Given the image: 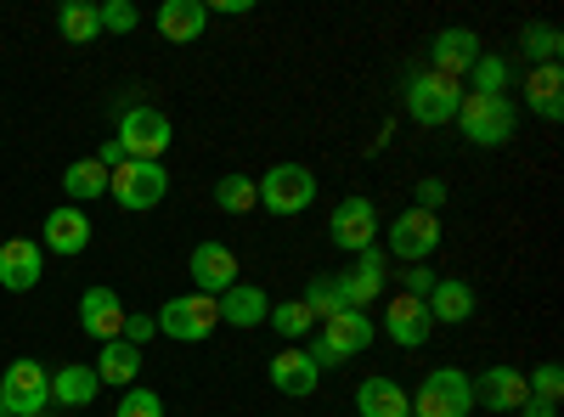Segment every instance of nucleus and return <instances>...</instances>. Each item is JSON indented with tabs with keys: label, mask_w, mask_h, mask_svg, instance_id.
Here are the masks:
<instances>
[{
	"label": "nucleus",
	"mask_w": 564,
	"mask_h": 417,
	"mask_svg": "<svg viewBox=\"0 0 564 417\" xmlns=\"http://www.w3.org/2000/svg\"><path fill=\"white\" fill-rule=\"evenodd\" d=\"M135 373H141V350H135V344H124V339H108V344H102V355H97V378H102V384H113V389H130V384H135Z\"/></svg>",
	"instance_id": "cd10ccee"
},
{
	"label": "nucleus",
	"mask_w": 564,
	"mask_h": 417,
	"mask_svg": "<svg viewBox=\"0 0 564 417\" xmlns=\"http://www.w3.org/2000/svg\"><path fill=\"white\" fill-rule=\"evenodd\" d=\"M334 283H339V294H345L350 310H367L372 299L384 294V283H390V254H384V249H361V254L350 260V271L334 276Z\"/></svg>",
	"instance_id": "4468645a"
},
{
	"label": "nucleus",
	"mask_w": 564,
	"mask_h": 417,
	"mask_svg": "<svg viewBox=\"0 0 564 417\" xmlns=\"http://www.w3.org/2000/svg\"><path fill=\"white\" fill-rule=\"evenodd\" d=\"M215 305H220V321H226V328H260V321L271 316V299H265V288H254V283L226 288Z\"/></svg>",
	"instance_id": "393cba45"
},
{
	"label": "nucleus",
	"mask_w": 564,
	"mask_h": 417,
	"mask_svg": "<svg viewBox=\"0 0 564 417\" xmlns=\"http://www.w3.org/2000/svg\"><path fill=\"white\" fill-rule=\"evenodd\" d=\"M271 389L276 395H289V400H311L316 395V384H322V373H316V361L300 350V344H282L276 355H271Z\"/></svg>",
	"instance_id": "2eb2a0df"
},
{
	"label": "nucleus",
	"mask_w": 564,
	"mask_h": 417,
	"mask_svg": "<svg viewBox=\"0 0 564 417\" xmlns=\"http://www.w3.org/2000/svg\"><path fill=\"white\" fill-rule=\"evenodd\" d=\"M254 204H260L254 175H238V169H231V175L215 180V209H220V215H249Z\"/></svg>",
	"instance_id": "c756f323"
},
{
	"label": "nucleus",
	"mask_w": 564,
	"mask_h": 417,
	"mask_svg": "<svg viewBox=\"0 0 564 417\" xmlns=\"http://www.w3.org/2000/svg\"><path fill=\"white\" fill-rule=\"evenodd\" d=\"M430 288H435V271L430 265H412L401 276V294H412V299H430Z\"/></svg>",
	"instance_id": "ea45409f"
},
{
	"label": "nucleus",
	"mask_w": 564,
	"mask_h": 417,
	"mask_svg": "<svg viewBox=\"0 0 564 417\" xmlns=\"http://www.w3.org/2000/svg\"><path fill=\"white\" fill-rule=\"evenodd\" d=\"M153 321H159V333L175 339V344H204L215 333V321H220V305L209 294H175V299H164L153 310Z\"/></svg>",
	"instance_id": "0eeeda50"
},
{
	"label": "nucleus",
	"mask_w": 564,
	"mask_h": 417,
	"mask_svg": "<svg viewBox=\"0 0 564 417\" xmlns=\"http://www.w3.org/2000/svg\"><path fill=\"white\" fill-rule=\"evenodd\" d=\"M468 411H475V384L457 366H435L412 389V417H468Z\"/></svg>",
	"instance_id": "6e6552de"
},
{
	"label": "nucleus",
	"mask_w": 564,
	"mask_h": 417,
	"mask_svg": "<svg viewBox=\"0 0 564 417\" xmlns=\"http://www.w3.org/2000/svg\"><path fill=\"white\" fill-rule=\"evenodd\" d=\"M525 108L536 119H547V124L564 119V68L558 63H542V68L525 74Z\"/></svg>",
	"instance_id": "4be33fe9"
},
{
	"label": "nucleus",
	"mask_w": 564,
	"mask_h": 417,
	"mask_svg": "<svg viewBox=\"0 0 564 417\" xmlns=\"http://www.w3.org/2000/svg\"><path fill=\"white\" fill-rule=\"evenodd\" d=\"M468 384H475V406H486V411H520V400L531 395L520 366H486V373L468 378Z\"/></svg>",
	"instance_id": "aec40b11"
},
{
	"label": "nucleus",
	"mask_w": 564,
	"mask_h": 417,
	"mask_svg": "<svg viewBox=\"0 0 564 417\" xmlns=\"http://www.w3.org/2000/svg\"><path fill=\"white\" fill-rule=\"evenodd\" d=\"M356 417H412V395L395 378L372 373L356 384Z\"/></svg>",
	"instance_id": "412c9836"
},
{
	"label": "nucleus",
	"mask_w": 564,
	"mask_h": 417,
	"mask_svg": "<svg viewBox=\"0 0 564 417\" xmlns=\"http://www.w3.org/2000/svg\"><path fill=\"white\" fill-rule=\"evenodd\" d=\"M0 395H7L12 417H40L52 406V373H45V361H34V355L12 361L7 373H0Z\"/></svg>",
	"instance_id": "1a4fd4ad"
},
{
	"label": "nucleus",
	"mask_w": 564,
	"mask_h": 417,
	"mask_svg": "<svg viewBox=\"0 0 564 417\" xmlns=\"http://www.w3.org/2000/svg\"><path fill=\"white\" fill-rule=\"evenodd\" d=\"M170 142H175V124H170L164 108H153V102H130V108H119V147H124V158L164 164Z\"/></svg>",
	"instance_id": "7ed1b4c3"
},
{
	"label": "nucleus",
	"mask_w": 564,
	"mask_h": 417,
	"mask_svg": "<svg viewBox=\"0 0 564 417\" xmlns=\"http://www.w3.org/2000/svg\"><path fill=\"white\" fill-rule=\"evenodd\" d=\"M97 18H102V34H130V29L141 23V12L130 7V0H102Z\"/></svg>",
	"instance_id": "f704fd0d"
},
{
	"label": "nucleus",
	"mask_w": 564,
	"mask_h": 417,
	"mask_svg": "<svg viewBox=\"0 0 564 417\" xmlns=\"http://www.w3.org/2000/svg\"><path fill=\"white\" fill-rule=\"evenodd\" d=\"M468 97H508V63L480 52V63L468 68Z\"/></svg>",
	"instance_id": "473e14b6"
},
{
	"label": "nucleus",
	"mask_w": 564,
	"mask_h": 417,
	"mask_svg": "<svg viewBox=\"0 0 564 417\" xmlns=\"http://www.w3.org/2000/svg\"><path fill=\"white\" fill-rule=\"evenodd\" d=\"M215 12H220V18H243L249 0H215Z\"/></svg>",
	"instance_id": "79ce46f5"
},
{
	"label": "nucleus",
	"mask_w": 564,
	"mask_h": 417,
	"mask_svg": "<svg viewBox=\"0 0 564 417\" xmlns=\"http://www.w3.org/2000/svg\"><path fill=\"white\" fill-rule=\"evenodd\" d=\"M254 193H260V209L276 215V220H294L316 204V175L305 164H271L260 180H254Z\"/></svg>",
	"instance_id": "423d86ee"
},
{
	"label": "nucleus",
	"mask_w": 564,
	"mask_h": 417,
	"mask_svg": "<svg viewBox=\"0 0 564 417\" xmlns=\"http://www.w3.org/2000/svg\"><path fill=\"white\" fill-rule=\"evenodd\" d=\"M57 29H63L68 45H90V40L102 34V18H97V7H90V0H68V7L57 12Z\"/></svg>",
	"instance_id": "7c9ffc66"
},
{
	"label": "nucleus",
	"mask_w": 564,
	"mask_h": 417,
	"mask_svg": "<svg viewBox=\"0 0 564 417\" xmlns=\"http://www.w3.org/2000/svg\"><path fill=\"white\" fill-rule=\"evenodd\" d=\"M300 305H305V316H311V321H334L339 310H350L334 276H311V283H305V299H300Z\"/></svg>",
	"instance_id": "2f4dec72"
},
{
	"label": "nucleus",
	"mask_w": 564,
	"mask_h": 417,
	"mask_svg": "<svg viewBox=\"0 0 564 417\" xmlns=\"http://www.w3.org/2000/svg\"><path fill=\"white\" fill-rule=\"evenodd\" d=\"M265 321H271V328H276L282 339H289V344H300V339L311 333V316H305V305H300V299L271 305V316H265Z\"/></svg>",
	"instance_id": "72a5a7b5"
},
{
	"label": "nucleus",
	"mask_w": 564,
	"mask_h": 417,
	"mask_svg": "<svg viewBox=\"0 0 564 417\" xmlns=\"http://www.w3.org/2000/svg\"><path fill=\"white\" fill-rule=\"evenodd\" d=\"M153 23H159V34L170 45H193L209 29V7H204V0H164Z\"/></svg>",
	"instance_id": "5701e85b"
},
{
	"label": "nucleus",
	"mask_w": 564,
	"mask_h": 417,
	"mask_svg": "<svg viewBox=\"0 0 564 417\" xmlns=\"http://www.w3.org/2000/svg\"><path fill=\"white\" fill-rule=\"evenodd\" d=\"M40 249H52V254H85L90 249V220H85V209H74V204H63V209H52L45 215V226H40Z\"/></svg>",
	"instance_id": "6ab92c4d"
},
{
	"label": "nucleus",
	"mask_w": 564,
	"mask_h": 417,
	"mask_svg": "<svg viewBox=\"0 0 564 417\" xmlns=\"http://www.w3.org/2000/svg\"><path fill=\"white\" fill-rule=\"evenodd\" d=\"M423 305H430V321H441V328H463V321L468 316H475V288H468V283H457V276H446V283H435L430 288V299H423Z\"/></svg>",
	"instance_id": "b1692460"
},
{
	"label": "nucleus",
	"mask_w": 564,
	"mask_h": 417,
	"mask_svg": "<svg viewBox=\"0 0 564 417\" xmlns=\"http://www.w3.org/2000/svg\"><path fill=\"white\" fill-rule=\"evenodd\" d=\"M79 333H90V339H119L124 333V299L113 294V288H85L79 294Z\"/></svg>",
	"instance_id": "a211bd4d"
},
{
	"label": "nucleus",
	"mask_w": 564,
	"mask_h": 417,
	"mask_svg": "<svg viewBox=\"0 0 564 417\" xmlns=\"http://www.w3.org/2000/svg\"><path fill=\"white\" fill-rule=\"evenodd\" d=\"M520 52H525L531 68L558 63V57H564V34H558L553 23H525V29H520Z\"/></svg>",
	"instance_id": "c85d7f7f"
},
{
	"label": "nucleus",
	"mask_w": 564,
	"mask_h": 417,
	"mask_svg": "<svg viewBox=\"0 0 564 417\" xmlns=\"http://www.w3.org/2000/svg\"><path fill=\"white\" fill-rule=\"evenodd\" d=\"M40 417H52V411H40Z\"/></svg>",
	"instance_id": "c03bdc74"
},
{
	"label": "nucleus",
	"mask_w": 564,
	"mask_h": 417,
	"mask_svg": "<svg viewBox=\"0 0 564 417\" xmlns=\"http://www.w3.org/2000/svg\"><path fill=\"white\" fill-rule=\"evenodd\" d=\"M327 238H334L339 254H361V249H379V209H372V198H345L334 209V220H327Z\"/></svg>",
	"instance_id": "9d476101"
},
{
	"label": "nucleus",
	"mask_w": 564,
	"mask_h": 417,
	"mask_svg": "<svg viewBox=\"0 0 564 417\" xmlns=\"http://www.w3.org/2000/svg\"><path fill=\"white\" fill-rule=\"evenodd\" d=\"M186 276H193V288L220 299L226 288H238L243 276H238V254H231L226 243H198L193 254H186Z\"/></svg>",
	"instance_id": "ddd939ff"
},
{
	"label": "nucleus",
	"mask_w": 564,
	"mask_h": 417,
	"mask_svg": "<svg viewBox=\"0 0 564 417\" xmlns=\"http://www.w3.org/2000/svg\"><path fill=\"white\" fill-rule=\"evenodd\" d=\"M45 276V249L34 238H7L0 243V288L7 294H29Z\"/></svg>",
	"instance_id": "dca6fc26"
},
{
	"label": "nucleus",
	"mask_w": 564,
	"mask_h": 417,
	"mask_svg": "<svg viewBox=\"0 0 564 417\" xmlns=\"http://www.w3.org/2000/svg\"><path fill=\"white\" fill-rule=\"evenodd\" d=\"M108 198L130 215H148L170 198V169L148 164V158H124L119 169H108Z\"/></svg>",
	"instance_id": "39448f33"
},
{
	"label": "nucleus",
	"mask_w": 564,
	"mask_h": 417,
	"mask_svg": "<svg viewBox=\"0 0 564 417\" xmlns=\"http://www.w3.org/2000/svg\"><path fill=\"white\" fill-rule=\"evenodd\" d=\"M520 417H558V406H553V400H536V395H525V400H520Z\"/></svg>",
	"instance_id": "a19ab883"
},
{
	"label": "nucleus",
	"mask_w": 564,
	"mask_h": 417,
	"mask_svg": "<svg viewBox=\"0 0 564 417\" xmlns=\"http://www.w3.org/2000/svg\"><path fill=\"white\" fill-rule=\"evenodd\" d=\"M63 193H68L74 209H85L90 198H108V169H102L97 158H74V164L63 169Z\"/></svg>",
	"instance_id": "bb28decb"
},
{
	"label": "nucleus",
	"mask_w": 564,
	"mask_h": 417,
	"mask_svg": "<svg viewBox=\"0 0 564 417\" xmlns=\"http://www.w3.org/2000/svg\"><path fill=\"white\" fill-rule=\"evenodd\" d=\"M457 130L475 147H508L513 130H520V108H513V97H468V90H463Z\"/></svg>",
	"instance_id": "20e7f679"
},
{
	"label": "nucleus",
	"mask_w": 564,
	"mask_h": 417,
	"mask_svg": "<svg viewBox=\"0 0 564 417\" xmlns=\"http://www.w3.org/2000/svg\"><path fill=\"white\" fill-rule=\"evenodd\" d=\"M0 417H12V411H7V395H0Z\"/></svg>",
	"instance_id": "37998d69"
},
{
	"label": "nucleus",
	"mask_w": 564,
	"mask_h": 417,
	"mask_svg": "<svg viewBox=\"0 0 564 417\" xmlns=\"http://www.w3.org/2000/svg\"><path fill=\"white\" fill-rule=\"evenodd\" d=\"M153 333H159V321H153V316H135V310H124V333H119L124 344H135V350H141Z\"/></svg>",
	"instance_id": "58836bf2"
},
{
	"label": "nucleus",
	"mask_w": 564,
	"mask_h": 417,
	"mask_svg": "<svg viewBox=\"0 0 564 417\" xmlns=\"http://www.w3.org/2000/svg\"><path fill=\"white\" fill-rule=\"evenodd\" d=\"M384 333H390L401 350H423V344H430V333H435L430 305L412 299V294H395V299L384 305Z\"/></svg>",
	"instance_id": "f3484780"
},
{
	"label": "nucleus",
	"mask_w": 564,
	"mask_h": 417,
	"mask_svg": "<svg viewBox=\"0 0 564 417\" xmlns=\"http://www.w3.org/2000/svg\"><path fill=\"white\" fill-rule=\"evenodd\" d=\"M480 34L475 29H463V23H452V29H441L435 40H430V74H441V79H468V68L480 63Z\"/></svg>",
	"instance_id": "f8f14e48"
},
{
	"label": "nucleus",
	"mask_w": 564,
	"mask_h": 417,
	"mask_svg": "<svg viewBox=\"0 0 564 417\" xmlns=\"http://www.w3.org/2000/svg\"><path fill=\"white\" fill-rule=\"evenodd\" d=\"M401 102H406L412 124H423V130H441V124H457L463 85H457V79H441V74H430V68H417V74H406Z\"/></svg>",
	"instance_id": "f03ea898"
},
{
	"label": "nucleus",
	"mask_w": 564,
	"mask_h": 417,
	"mask_svg": "<svg viewBox=\"0 0 564 417\" xmlns=\"http://www.w3.org/2000/svg\"><path fill=\"white\" fill-rule=\"evenodd\" d=\"M113 417H164V400H159L153 389H124Z\"/></svg>",
	"instance_id": "c9c22d12"
},
{
	"label": "nucleus",
	"mask_w": 564,
	"mask_h": 417,
	"mask_svg": "<svg viewBox=\"0 0 564 417\" xmlns=\"http://www.w3.org/2000/svg\"><path fill=\"white\" fill-rule=\"evenodd\" d=\"M441 249V215H423V209H406L395 215V226L384 231V254L406 260V265H423Z\"/></svg>",
	"instance_id": "9b49d317"
},
{
	"label": "nucleus",
	"mask_w": 564,
	"mask_h": 417,
	"mask_svg": "<svg viewBox=\"0 0 564 417\" xmlns=\"http://www.w3.org/2000/svg\"><path fill=\"white\" fill-rule=\"evenodd\" d=\"M525 389H531L536 400H553V406H558V395H564V373L547 361V366H536V373L525 378Z\"/></svg>",
	"instance_id": "e433bc0d"
},
{
	"label": "nucleus",
	"mask_w": 564,
	"mask_h": 417,
	"mask_svg": "<svg viewBox=\"0 0 564 417\" xmlns=\"http://www.w3.org/2000/svg\"><path fill=\"white\" fill-rule=\"evenodd\" d=\"M372 339H379V328H372V316L367 310H339L334 321H322V333L311 339V361H316V373H334V366H345L350 355H361Z\"/></svg>",
	"instance_id": "f257e3e1"
},
{
	"label": "nucleus",
	"mask_w": 564,
	"mask_h": 417,
	"mask_svg": "<svg viewBox=\"0 0 564 417\" xmlns=\"http://www.w3.org/2000/svg\"><path fill=\"white\" fill-rule=\"evenodd\" d=\"M97 389H102V378H97V366H85V361L52 373V406H90Z\"/></svg>",
	"instance_id": "a878e982"
},
{
	"label": "nucleus",
	"mask_w": 564,
	"mask_h": 417,
	"mask_svg": "<svg viewBox=\"0 0 564 417\" xmlns=\"http://www.w3.org/2000/svg\"><path fill=\"white\" fill-rule=\"evenodd\" d=\"M412 209L441 215V209H446V180H435V175H430V180H417V204H412Z\"/></svg>",
	"instance_id": "4c0bfd02"
}]
</instances>
